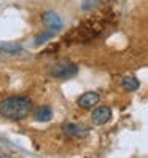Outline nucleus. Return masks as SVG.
Returning a JSON list of instances; mask_svg holds the SVG:
<instances>
[{"label":"nucleus","instance_id":"f257e3e1","mask_svg":"<svg viewBox=\"0 0 148 158\" xmlns=\"http://www.w3.org/2000/svg\"><path fill=\"white\" fill-rule=\"evenodd\" d=\"M34 110V102L27 96H11L3 101H0V115L13 120V122H21L27 118Z\"/></svg>","mask_w":148,"mask_h":158},{"label":"nucleus","instance_id":"f03ea898","mask_svg":"<svg viewBox=\"0 0 148 158\" xmlns=\"http://www.w3.org/2000/svg\"><path fill=\"white\" fill-rule=\"evenodd\" d=\"M78 73V66L73 64L70 61H64V62H58L56 66H53L50 69V75L54 78H61V80H67L72 78Z\"/></svg>","mask_w":148,"mask_h":158},{"label":"nucleus","instance_id":"7ed1b4c3","mask_svg":"<svg viewBox=\"0 0 148 158\" xmlns=\"http://www.w3.org/2000/svg\"><path fill=\"white\" fill-rule=\"evenodd\" d=\"M64 136H67L70 139H83L89 134V128L81 125V123H72V122H66L61 126Z\"/></svg>","mask_w":148,"mask_h":158},{"label":"nucleus","instance_id":"20e7f679","mask_svg":"<svg viewBox=\"0 0 148 158\" xmlns=\"http://www.w3.org/2000/svg\"><path fill=\"white\" fill-rule=\"evenodd\" d=\"M42 21L46 27H50V31H61L62 29V18L56 11H45L42 15Z\"/></svg>","mask_w":148,"mask_h":158},{"label":"nucleus","instance_id":"39448f33","mask_svg":"<svg viewBox=\"0 0 148 158\" xmlns=\"http://www.w3.org/2000/svg\"><path fill=\"white\" fill-rule=\"evenodd\" d=\"M110 118H112V109L107 107V106H100V107H97L94 112H92V117H91L92 123L97 125V126L105 125Z\"/></svg>","mask_w":148,"mask_h":158},{"label":"nucleus","instance_id":"423d86ee","mask_svg":"<svg viewBox=\"0 0 148 158\" xmlns=\"http://www.w3.org/2000/svg\"><path fill=\"white\" fill-rule=\"evenodd\" d=\"M99 99L100 98L96 91H88V93H85V94H81L78 98V106L81 109H92L99 102Z\"/></svg>","mask_w":148,"mask_h":158},{"label":"nucleus","instance_id":"0eeeda50","mask_svg":"<svg viewBox=\"0 0 148 158\" xmlns=\"http://www.w3.org/2000/svg\"><path fill=\"white\" fill-rule=\"evenodd\" d=\"M34 117L37 122H42V123L50 122V120H53V109L50 106H42L34 110Z\"/></svg>","mask_w":148,"mask_h":158},{"label":"nucleus","instance_id":"6e6552de","mask_svg":"<svg viewBox=\"0 0 148 158\" xmlns=\"http://www.w3.org/2000/svg\"><path fill=\"white\" fill-rule=\"evenodd\" d=\"M121 85H123V88L126 91H135V89H138V86H140V81H138L135 77L129 75V77H124L123 78Z\"/></svg>","mask_w":148,"mask_h":158},{"label":"nucleus","instance_id":"1a4fd4ad","mask_svg":"<svg viewBox=\"0 0 148 158\" xmlns=\"http://www.w3.org/2000/svg\"><path fill=\"white\" fill-rule=\"evenodd\" d=\"M53 32L50 31V32H43L42 35H38V37H37V39L34 40V43L37 45V46H40V45H43V43H46V42H48V40H51L53 39Z\"/></svg>","mask_w":148,"mask_h":158}]
</instances>
